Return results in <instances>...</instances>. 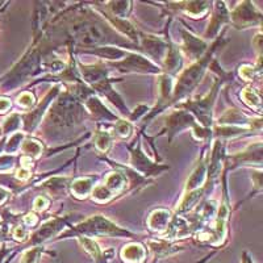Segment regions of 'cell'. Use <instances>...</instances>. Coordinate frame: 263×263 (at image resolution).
Here are the masks:
<instances>
[{
    "label": "cell",
    "instance_id": "3",
    "mask_svg": "<svg viewBox=\"0 0 263 263\" xmlns=\"http://www.w3.org/2000/svg\"><path fill=\"white\" fill-rule=\"evenodd\" d=\"M11 103L7 99H0V112H6L9 108Z\"/></svg>",
    "mask_w": 263,
    "mask_h": 263
},
{
    "label": "cell",
    "instance_id": "1",
    "mask_svg": "<svg viewBox=\"0 0 263 263\" xmlns=\"http://www.w3.org/2000/svg\"><path fill=\"white\" fill-rule=\"evenodd\" d=\"M145 253L144 248L137 243H132V245L125 246L121 251V258L125 260L126 263H141L145 260Z\"/></svg>",
    "mask_w": 263,
    "mask_h": 263
},
{
    "label": "cell",
    "instance_id": "4",
    "mask_svg": "<svg viewBox=\"0 0 263 263\" xmlns=\"http://www.w3.org/2000/svg\"><path fill=\"white\" fill-rule=\"evenodd\" d=\"M129 129H130L129 124H126V123H120L119 124V132H120V133H123V135H128Z\"/></svg>",
    "mask_w": 263,
    "mask_h": 263
},
{
    "label": "cell",
    "instance_id": "2",
    "mask_svg": "<svg viewBox=\"0 0 263 263\" xmlns=\"http://www.w3.org/2000/svg\"><path fill=\"white\" fill-rule=\"evenodd\" d=\"M40 254H41V249H32L28 250L23 258H21L20 263H37L40 259Z\"/></svg>",
    "mask_w": 263,
    "mask_h": 263
},
{
    "label": "cell",
    "instance_id": "6",
    "mask_svg": "<svg viewBox=\"0 0 263 263\" xmlns=\"http://www.w3.org/2000/svg\"><path fill=\"white\" fill-rule=\"evenodd\" d=\"M3 194H6V192L2 191V190H0V195H3ZM4 197H6V196H0V201H3V200H4Z\"/></svg>",
    "mask_w": 263,
    "mask_h": 263
},
{
    "label": "cell",
    "instance_id": "5",
    "mask_svg": "<svg viewBox=\"0 0 263 263\" xmlns=\"http://www.w3.org/2000/svg\"><path fill=\"white\" fill-rule=\"evenodd\" d=\"M242 263H254V262L251 260L250 257H248V255H245V257H243V259H242Z\"/></svg>",
    "mask_w": 263,
    "mask_h": 263
}]
</instances>
